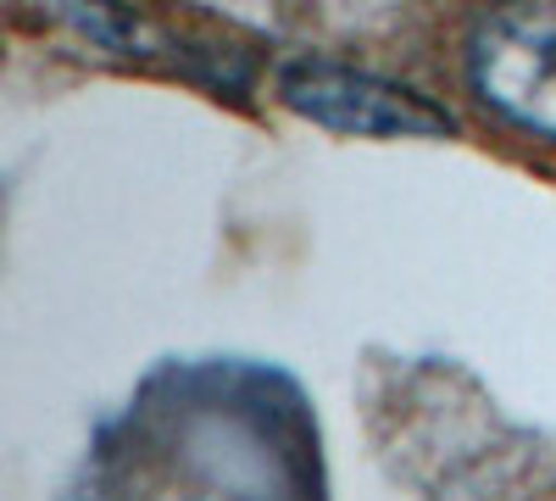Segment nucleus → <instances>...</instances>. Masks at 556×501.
I'll return each instance as SVG.
<instances>
[{
    "instance_id": "obj_1",
    "label": "nucleus",
    "mask_w": 556,
    "mask_h": 501,
    "mask_svg": "<svg viewBox=\"0 0 556 501\" xmlns=\"http://www.w3.org/2000/svg\"><path fill=\"white\" fill-rule=\"evenodd\" d=\"M278 96L301 117L340 128V134H390V140H434L451 134V112L417 96L406 84H390L379 73H362L329 57H295L278 67Z\"/></svg>"
},
{
    "instance_id": "obj_2",
    "label": "nucleus",
    "mask_w": 556,
    "mask_h": 501,
    "mask_svg": "<svg viewBox=\"0 0 556 501\" xmlns=\"http://www.w3.org/2000/svg\"><path fill=\"white\" fill-rule=\"evenodd\" d=\"M473 89L529 134L556 140V7H506L473 28Z\"/></svg>"
}]
</instances>
